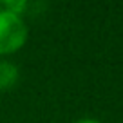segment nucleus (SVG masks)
Listing matches in <instances>:
<instances>
[{"instance_id":"nucleus-2","label":"nucleus","mask_w":123,"mask_h":123,"mask_svg":"<svg viewBox=\"0 0 123 123\" xmlns=\"http://www.w3.org/2000/svg\"><path fill=\"white\" fill-rule=\"evenodd\" d=\"M18 80V67L7 60H0V91L11 89Z\"/></svg>"},{"instance_id":"nucleus-3","label":"nucleus","mask_w":123,"mask_h":123,"mask_svg":"<svg viewBox=\"0 0 123 123\" xmlns=\"http://www.w3.org/2000/svg\"><path fill=\"white\" fill-rule=\"evenodd\" d=\"M74 123H101V121H98L96 118H80V119H76Z\"/></svg>"},{"instance_id":"nucleus-1","label":"nucleus","mask_w":123,"mask_h":123,"mask_svg":"<svg viewBox=\"0 0 123 123\" xmlns=\"http://www.w3.org/2000/svg\"><path fill=\"white\" fill-rule=\"evenodd\" d=\"M27 38V25L20 15L0 6V54L20 49Z\"/></svg>"}]
</instances>
